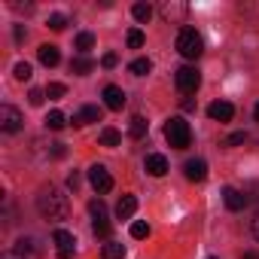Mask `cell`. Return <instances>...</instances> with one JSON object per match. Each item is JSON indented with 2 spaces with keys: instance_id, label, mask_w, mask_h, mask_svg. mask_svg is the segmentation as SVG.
Here are the masks:
<instances>
[{
  "instance_id": "cell-25",
  "label": "cell",
  "mask_w": 259,
  "mask_h": 259,
  "mask_svg": "<svg viewBox=\"0 0 259 259\" xmlns=\"http://www.w3.org/2000/svg\"><path fill=\"white\" fill-rule=\"evenodd\" d=\"M16 253H19V256L37 253V241H34V238H19V241H16Z\"/></svg>"
},
{
  "instance_id": "cell-1",
  "label": "cell",
  "mask_w": 259,
  "mask_h": 259,
  "mask_svg": "<svg viewBox=\"0 0 259 259\" xmlns=\"http://www.w3.org/2000/svg\"><path fill=\"white\" fill-rule=\"evenodd\" d=\"M37 210L46 220H64L67 217V195L58 186H46L37 195Z\"/></svg>"
},
{
  "instance_id": "cell-32",
  "label": "cell",
  "mask_w": 259,
  "mask_h": 259,
  "mask_svg": "<svg viewBox=\"0 0 259 259\" xmlns=\"http://www.w3.org/2000/svg\"><path fill=\"white\" fill-rule=\"evenodd\" d=\"M247 141V132H235V135H229L226 141H223V147H238V144H244Z\"/></svg>"
},
{
  "instance_id": "cell-19",
  "label": "cell",
  "mask_w": 259,
  "mask_h": 259,
  "mask_svg": "<svg viewBox=\"0 0 259 259\" xmlns=\"http://www.w3.org/2000/svg\"><path fill=\"white\" fill-rule=\"evenodd\" d=\"M122 256H125V244L119 241H107L101 247V259H122Z\"/></svg>"
},
{
  "instance_id": "cell-13",
  "label": "cell",
  "mask_w": 259,
  "mask_h": 259,
  "mask_svg": "<svg viewBox=\"0 0 259 259\" xmlns=\"http://www.w3.org/2000/svg\"><path fill=\"white\" fill-rule=\"evenodd\" d=\"M76 128H82L85 122H101V107H95V104H85L79 113H73V119H70Z\"/></svg>"
},
{
  "instance_id": "cell-28",
  "label": "cell",
  "mask_w": 259,
  "mask_h": 259,
  "mask_svg": "<svg viewBox=\"0 0 259 259\" xmlns=\"http://www.w3.org/2000/svg\"><path fill=\"white\" fill-rule=\"evenodd\" d=\"M49 28H52V31H64V28H67V16L52 13V16H49Z\"/></svg>"
},
{
  "instance_id": "cell-8",
  "label": "cell",
  "mask_w": 259,
  "mask_h": 259,
  "mask_svg": "<svg viewBox=\"0 0 259 259\" xmlns=\"http://www.w3.org/2000/svg\"><path fill=\"white\" fill-rule=\"evenodd\" d=\"M52 241H55V250H58L61 259H73V253H76V238H73L67 229H55Z\"/></svg>"
},
{
  "instance_id": "cell-42",
  "label": "cell",
  "mask_w": 259,
  "mask_h": 259,
  "mask_svg": "<svg viewBox=\"0 0 259 259\" xmlns=\"http://www.w3.org/2000/svg\"><path fill=\"white\" fill-rule=\"evenodd\" d=\"M207 259H217V256H207Z\"/></svg>"
},
{
  "instance_id": "cell-7",
  "label": "cell",
  "mask_w": 259,
  "mask_h": 259,
  "mask_svg": "<svg viewBox=\"0 0 259 259\" xmlns=\"http://www.w3.org/2000/svg\"><path fill=\"white\" fill-rule=\"evenodd\" d=\"M89 183H92V189H95L98 195H107V192L113 189V177H110V171H107L104 165H92V168H89Z\"/></svg>"
},
{
  "instance_id": "cell-21",
  "label": "cell",
  "mask_w": 259,
  "mask_h": 259,
  "mask_svg": "<svg viewBox=\"0 0 259 259\" xmlns=\"http://www.w3.org/2000/svg\"><path fill=\"white\" fill-rule=\"evenodd\" d=\"M64 125H67V116H64L61 110H52V113L46 116V128H52V132H61Z\"/></svg>"
},
{
  "instance_id": "cell-16",
  "label": "cell",
  "mask_w": 259,
  "mask_h": 259,
  "mask_svg": "<svg viewBox=\"0 0 259 259\" xmlns=\"http://www.w3.org/2000/svg\"><path fill=\"white\" fill-rule=\"evenodd\" d=\"M37 58H40L46 67H55V64L61 61V52H58V46H52V43H43V46L37 49Z\"/></svg>"
},
{
  "instance_id": "cell-11",
  "label": "cell",
  "mask_w": 259,
  "mask_h": 259,
  "mask_svg": "<svg viewBox=\"0 0 259 259\" xmlns=\"http://www.w3.org/2000/svg\"><path fill=\"white\" fill-rule=\"evenodd\" d=\"M207 116H210L213 122H232V116H235V107H232L229 101H213V104L207 107Z\"/></svg>"
},
{
  "instance_id": "cell-14",
  "label": "cell",
  "mask_w": 259,
  "mask_h": 259,
  "mask_svg": "<svg viewBox=\"0 0 259 259\" xmlns=\"http://www.w3.org/2000/svg\"><path fill=\"white\" fill-rule=\"evenodd\" d=\"M104 104H107L110 110H122V107H125V92H122L119 85H107V89H104Z\"/></svg>"
},
{
  "instance_id": "cell-31",
  "label": "cell",
  "mask_w": 259,
  "mask_h": 259,
  "mask_svg": "<svg viewBox=\"0 0 259 259\" xmlns=\"http://www.w3.org/2000/svg\"><path fill=\"white\" fill-rule=\"evenodd\" d=\"M46 95H49L52 101H58V98H64V95H67V89H64L61 82H49V89H46Z\"/></svg>"
},
{
  "instance_id": "cell-39",
  "label": "cell",
  "mask_w": 259,
  "mask_h": 259,
  "mask_svg": "<svg viewBox=\"0 0 259 259\" xmlns=\"http://www.w3.org/2000/svg\"><path fill=\"white\" fill-rule=\"evenodd\" d=\"M253 235H256V241H259V213L253 217Z\"/></svg>"
},
{
  "instance_id": "cell-6",
  "label": "cell",
  "mask_w": 259,
  "mask_h": 259,
  "mask_svg": "<svg viewBox=\"0 0 259 259\" xmlns=\"http://www.w3.org/2000/svg\"><path fill=\"white\" fill-rule=\"evenodd\" d=\"M22 122H25V116H22L13 104H4V107H0V128H4L7 135L22 132Z\"/></svg>"
},
{
  "instance_id": "cell-5",
  "label": "cell",
  "mask_w": 259,
  "mask_h": 259,
  "mask_svg": "<svg viewBox=\"0 0 259 259\" xmlns=\"http://www.w3.org/2000/svg\"><path fill=\"white\" fill-rule=\"evenodd\" d=\"M174 82H177V89H180L183 95H195L198 85H201V73L186 64V67H180V70L174 73Z\"/></svg>"
},
{
  "instance_id": "cell-24",
  "label": "cell",
  "mask_w": 259,
  "mask_h": 259,
  "mask_svg": "<svg viewBox=\"0 0 259 259\" xmlns=\"http://www.w3.org/2000/svg\"><path fill=\"white\" fill-rule=\"evenodd\" d=\"M162 16H165L168 22H174V19L186 16V7H183V4H162Z\"/></svg>"
},
{
  "instance_id": "cell-29",
  "label": "cell",
  "mask_w": 259,
  "mask_h": 259,
  "mask_svg": "<svg viewBox=\"0 0 259 259\" xmlns=\"http://www.w3.org/2000/svg\"><path fill=\"white\" fill-rule=\"evenodd\" d=\"M147 235H150V226H147L144 220L132 223V238H138V241H141V238H147Z\"/></svg>"
},
{
  "instance_id": "cell-20",
  "label": "cell",
  "mask_w": 259,
  "mask_h": 259,
  "mask_svg": "<svg viewBox=\"0 0 259 259\" xmlns=\"http://www.w3.org/2000/svg\"><path fill=\"white\" fill-rule=\"evenodd\" d=\"M98 141H101V147H119L122 144V135L116 132V128H104V132L98 135Z\"/></svg>"
},
{
  "instance_id": "cell-18",
  "label": "cell",
  "mask_w": 259,
  "mask_h": 259,
  "mask_svg": "<svg viewBox=\"0 0 259 259\" xmlns=\"http://www.w3.org/2000/svg\"><path fill=\"white\" fill-rule=\"evenodd\" d=\"M147 132H150V122H147L144 116H132V125H128V135H132L135 141H141Z\"/></svg>"
},
{
  "instance_id": "cell-34",
  "label": "cell",
  "mask_w": 259,
  "mask_h": 259,
  "mask_svg": "<svg viewBox=\"0 0 259 259\" xmlns=\"http://www.w3.org/2000/svg\"><path fill=\"white\" fill-rule=\"evenodd\" d=\"M101 64H104V67L110 70V67H116V64H119V55H116V52H107V55L101 58Z\"/></svg>"
},
{
  "instance_id": "cell-36",
  "label": "cell",
  "mask_w": 259,
  "mask_h": 259,
  "mask_svg": "<svg viewBox=\"0 0 259 259\" xmlns=\"http://www.w3.org/2000/svg\"><path fill=\"white\" fill-rule=\"evenodd\" d=\"M28 37V31H25V25H16V43H22Z\"/></svg>"
},
{
  "instance_id": "cell-22",
  "label": "cell",
  "mask_w": 259,
  "mask_h": 259,
  "mask_svg": "<svg viewBox=\"0 0 259 259\" xmlns=\"http://www.w3.org/2000/svg\"><path fill=\"white\" fill-rule=\"evenodd\" d=\"M128 70H132L135 76H147V73L153 70V61H150V58H135L132 64H128Z\"/></svg>"
},
{
  "instance_id": "cell-41",
  "label": "cell",
  "mask_w": 259,
  "mask_h": 259,
  "mask_svg": "<svg viewBox=\"0 0 259 259\" xmlns=\"http://www.w3.org/2000/svg\"><path fill=\"white\" fill-rule=\"evenodd\" d=\"M253 116H256V122H259V104H256V110H253Z\"/></svg>"
},
{
  "instance_id": "cell-10",
  "label": "cell",
  "mask_w": 259,
  "mask_h": 259,
  "mask_svg": "<svg viewBox=\"0 0 259 259\" xmlns=\"http://www.w3.org/2000/svg\"><path fill=\"white\" fill-rule=\"evenodd\" d=\"M183 174H186L189 183H201V180L207 177V162H204V159H189V162L183 165Z\"/></svg>"
},
{
  "instance_id": "cell-15",
  "label": "cell",
  "mask_w": 259,
  "mask_h": 259,
  "mask_svg": "<svg viewBox=\"0 0 259 259\" xmlns=\"http://www.w3.org/2000/svg\"><path fill=\"white\" fill-rule=\"evenodd\" d=\"M135 210H138V198L135 195H122L119 198V204H116V217L119 220H132Z\"/></svg>"
},
{
  "instance_id": "cell-9",
  "label": "cell",
  "mask_w": 259,
  "mask_h": 259,
  "mask_svg": "<svg viewBox=\"0 0 259 259\" xmlns=\"http://www.w3.org/2000/svg\"><path fill=\"white\" fill-rule=\"evenodd\" d=\"M223 201H226L229 210H244V207L250 204V195L241 192V189H235V186H226V189H223Z\"/></svg>"
},
{
  "instance_id": "cell-2",
  "label": "cell",
  "mask_w": 259,
  "mask_h": 259,
  "mask_svg": "<svg viewBox=\"0 0 259 259\" xmlns=\"http://www.w3.org/2000/svg\"><path fill=\"white\" fill-rule=\"evenodd\" d=\"M165 138H168V144H171L174 150H186V147L192 144V128H189L186 119L174 116V119L165 122Z\"/></svg>"
},
{
  "instance_id": "cell-30",
  "label": "cell",
  "mask_w": 259,
  "mask_h": 259,
  "mask_svg": "<svg viewBox=\"0 0 259 259\" xmlns=\"http://www.w3.org/2000/svg\"><path fill=\"white\" fill-rule=\"evenodd\" d=\"M128 46H132V49H141V46H144V31H138V28L128 31Z\"/></svg>"
},
{
  "instance_id": "cell-26",
  "label": "cell",
  "mask_w": 259,
  "mask_h": 259,
  "mask_svg": "<svg viewBox=\"0 0 259 259\" xmlns=\"http://www.w3.org/2000/svg\"><path fill=\"white\" fill-rule=\"evenodd\" d=\"M92 46H95V37H92L89 31H82V34L76 37V49H79V55H89Z\"/></svg>"
},
{
  "instance_id": "cell-12",
  "label": "cell",
  "mask_w": 259,
  "mask_h": 259,
  "mask_svg": "<svg viewBox=\"0 0 259 259\" xmlns=\"http://www.w3.org/2000/svg\"><path fill=\"white\" fill-rule=\"evenodd\" d=\"M144 168H147L150 177H165V174H168V159H165L162 153H150L147 162H144Z\"/></svg>"
},
{
  "instance_id": "cell-33",
  "label": "cell",
  "mask_w": 259,
  "mask_h": 259,
  "mask_svg": "<svg viewBox=\"0 0 259 259\" xmlns=\"http://www.w3.org/2000/svg\"><path fill=\"white\" fill-rule=\"evenodd\" d=\"M43 98H46V92H43V89H31V95H28V101H31L34 107H40V104H43Z\"/></svg>"
},
{
  "instance_id": "cell-27",
  "label": "cell",
  "mask_w": 259,
  "mask_h": 259,
  "mask_svg": "<svg viewBox=\"0 0 259 259\" xmlns=\"http://www.w3.org/2000/svg\"><path fill=\"white\" fill-rule=\"evenodd\" d=\"M13 76H16L19 82H28V79L34 76V70H31V64H28V61H19V64H16V73H13Z\"/></svg>"
},
{
  "instance_id": "cell-17",
  "label": "cell",
  "mask_w": 259,
  "mask_h": 259,
  "mask_svg": "<svg viewBox=\"0 0 259 259\" xmlns=\"http://www.w3.org/2000/svg\"><path fill=\"white\" fill-rule=\"evenodd\" d=\"M92 67H95V61H92L89 55H76V58H70V73H76V76L92 73Z\"/></svg>"
},
{
  "instance_id": "cell-37",
  "label": "cell",
  "mask_w": 259,
  "mask_h": 259,
  "mask_svg": "<svg viewBox=\"0 0 259 259\" xmlns=\"http://www.w3.org/2000/svg\"><path fill=\"white\" fill-rule=\"evenodd\" d=\"M67 186H70V189H73V192H76V186H79V174H76V171H73V174H70V177H67Z\"/></svg>"
},
{
  "instance_id": "cell-4",
  "label": "cell",
  "mask_w": 259,
  "mask_h": 259,
  "mask_svg": "<svg viewBox=\"0 0 259 259\" xmlns=\"http://www.w3.org/2000/svg\"><path fill=\"white\" fill-rule=\"evenodd\" d=\"M89 213H92V232H95L98 238H107L110 229H113V223H110V217H107V204H104L101 198H95V201L89 204Z\"/></svg>"
},
{
  "instance_id": "cell-23",
  "label": "cell",
  "mask_w": 259,
  "mask_h": 259,
  "mask_svg": "<svg viewBox=\"0 0 259 259\" xmlns=\"http://www.w3.org/2000/svg\"><path fill=\"white\" fill-rule=\"evenodd\" d=\"M132 16H135L141 25H147V22L153 19V7H150V4H135V7H132Z\"/></svg>"
},
{
  "instance_id": "cell-3",
  "label": "cell",
  "mask_w": 259,
  "mask_h": 259,
  "mask_svg": "<svg viewBox=\"0 0 259 259\" xmlns=\"http://www.w3.org/2000/svg\"><path fill=\"white\" fill-rule=\"evenodd\" d=\"M177 52H180L183 58L195 61V58L204 52V40H201V34H198L195 28H183V31L177 34Z\"/></svg>"
},
{
  "instance_id": "cell-38",
  "label": "cell",
  "mask_w": 259,
  "mask_h": 259,
  "mask_svg": "<svg viewBox=\"0 0 259 259\" xmlns=\"http://www.w3.org/2000/svg\"><path fill=\"white\" fill-rule=\"evenodd\" d=\"M0 259H25V256H19V253H16V250H7V253H4V256H0Z\"/></svg>"
},
{
  "instance_id": "cell-35",
  "label": "cell",
  "mask_w": 259,
  "mask_h": 259,
  "mask_svg": "<svg viewBox=\"0 0 259 259\" xmlns=\"http://www.w3.org/2000/svg\"><path fill=\"white\" fill-rule=\"evenodd\" d=\"M52 156H55V159H64V156H67L64 144H52Z\"/></svg>"
},
{
  "instance_id": "cell-40",
  "label": "cell",
  "mask_w": 259,
  "mask_h": 259,
  "mask_svg": "<svg viewBox=\"0 0 259 259\" xmlns=\"http://www.w3.org/2000/svg\"><path fill=\"white\" fill-rule=\"evenodd\" d=\"M244 259H259V253H256V250H247V253H244Z\"/></svg>"
}]
</instances>
